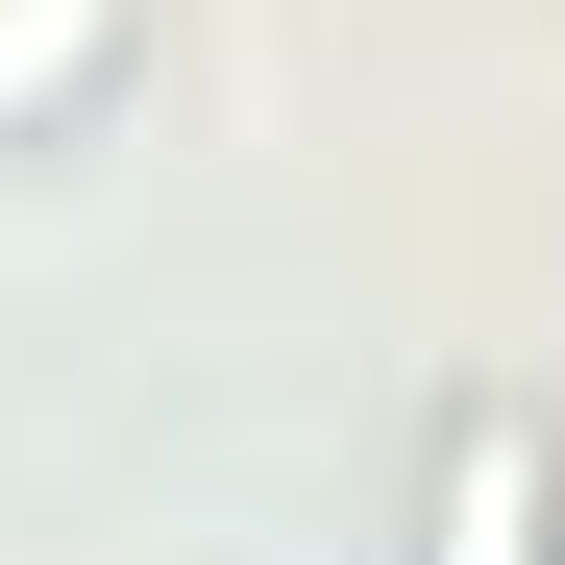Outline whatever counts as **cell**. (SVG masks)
Instances as JSON below:
<instances>
[{
    "mask_svg": "<svg viewBox=\"0 0 565 565\" xmlns=\"http://www.w3.org/2000/svg\"><path fill=\"white\" fill-rule=\"evenodd\" d=\"M418 565H565V467H541V418H443Z\"/></svg>",
    "mask_w": 565,
    "mask_h": 565,
    "instance_id": "cell-1",
    "label": "cell"
}]
</instances>
